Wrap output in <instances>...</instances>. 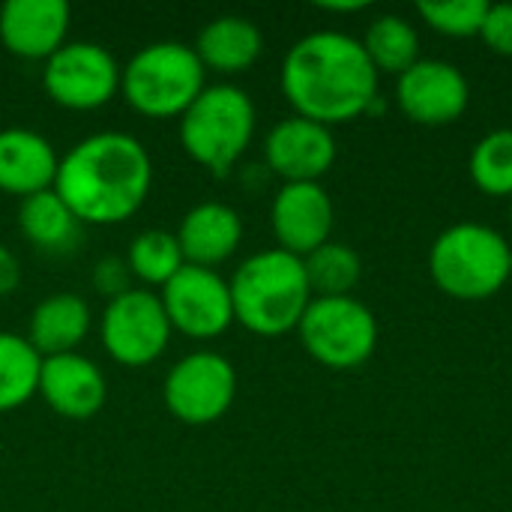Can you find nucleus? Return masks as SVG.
Returning <instances> with one entry per match:
<instances>
[{
    "label": "nucleus",
    "mask_w": 512,
    "mask_h": 512,
    "mask_svg": "<svg viewBox=\"0 0 512 512\" xmlns=\"http://www.w3.org/2000/svg\"><path fill=\"white\" fill-rule=\"evenodd\" d=\"M378 78L363 42L339 30H315L297 39L279 75L294 114L321 126L369 114L378 99Z\"/></svg>",
    "instance_id": "1"
},
{
    "label": "nucleus",
    "mask_w": 512,
    "mask_h": 512,
    "mask_svg": "<svg viewBox=\"0 0 512 512\" xmlns=\"http://www.w3.org/2000/svg\"><path fill=\"white\" fill-rule=\"evenodd\" d=\"M153 186L147 147L117 129L93 132L60 156L54 192L81 225H120L132 219Z\"/></svg>",
    "instance_id": "2"
},
{
    "label": "nucleus",
    "mask_w": 512,
    "mask_h": 512,
    "mask_svg": "<svg viewBox=\"0 0 512 512\" xmlns=\"http://www.w3.org/2000/svg\"><path fill=\"white\" fill-rule=\"evenodd\" d=\"M234 300V321L255 336L276 339L297 330L312 303L303 258L285 249H264L249 255L228 279Z\"/></svg>",
    "instance_id": "3"
},
{
    "label": "nucleus",
    "mask_w": 512,
    "mask_h": 512,
    "mask_svg": "<svg viewBox=\"0 0 512 512\" xmlns=\"http://www.w3.org/2000/svg\"><path fill=\"white\" fill-rule=\"evenodd\" d=\"M255 102L228 81L207 84L198 99L180 114V144L189 159L207 168L213 177H228L255 138Z\"/></svg>",
    "instance_id": "4"
},
{
    "label": "nucleus",
    "mask_w": 512,
    "mask_h": 512,
    "mask_svg": "<svg viewBox=\"0 0 512 512\" xmlns=\"http://www.w3.org/2000/svg\"><path fill=\"white\" fill-rule=\"evenodd\" d=\"M429 273L438 291L453 300H489L510 282L512 249L501 231L480 222H459L435 237Z\"/></svg>",
    "instance_id": "5"
},
{
    "label": "nucleus",
    "mask_w": 512,
    "mask_h": 512,
    "mask_svg": "<svg viewBox=\"0 0 512 512\" xmlns=\"http://www.w3.org/2000/svg\"><path fill=\"white\" fill-rule=\"evenodd\" d=\"M207 87V69L195 48L177 39H162L138 48L120 72V93L141 117H177Z\"/></svg>",
    "instance_id": "6"
},
{
    "label": "nucleus",
    "mask_w": 512,
    "mask_h": 512,
    "mask_svg": "<svg viewBox=\"0 0 512 512\" xmlns=\"http://www.w3.org/2000/svg\"><path fill=\"white\" fill-rule=\"evenodd\" d=\"M306 354L333 372H351L372 360L378 321L366 303L351 297H312L297 324Z\"/></svg>",
    "instance_id": "7"
},
{
    "label": "nucleus",
    "mask_w": 512,
    "mask_h": 512,
    "mask_svg": "<svg viewBox=\"0 0 512 512\" xmlns=\"http://www.w3.org/2000/svg\"><path fill=\"white\" fill-rule=\"evenodd\" d=\"M171 333L174 330L162 300L150 288H129L111 297L99 318V339L105 354L126 369L156 363L165 354Z\"/></svg>",
    "instance_id": "8"
},
{
    "label": "nucleus",
    "mask_w": 512,
    "mask_h": 512,
    "mask_svg": "<svg viewBox=\"0 0 512 512\" xmlns=\"http://www.w3.org/2000/svg\"><path fill=\"white\" fill-rule=\"evenodd\" d=\"M171 417L186 426H210L222 420L237 399V369L225 354L192 351L180 357L162 384Z\"/></svg>",
    "instance_id": "9"
},
{
    "label": "nucleus",
    "mask_w": 512,
    "mask_h": 512,
    "mask_svg": "<svg viewBox=\"0 0 512 512\" xmlns=\"http://www.w3.org/2000/svg\"><path fill=\"white\" fill-rule=\"evenodd\" d=\"M120 72L123 66L105 45L72 39L45 60L42 87L60 108L96 111L120 93Z\"/></svg>",
    "instance_id": "10"
},
{
    "label": "nucleus",
    "mask_w": 512,
    "mask_h": 512,
    "mask_svg": "<svg viewBox=\"0 0 512 512\" xmlns=\"http://www.w3.org/2000/svg\"><path fill=\"white\" fill-rule=\"evenodd\" d=\"M162 309L174 333L210 342L234 324V300L225 276L207 267L186 264L168 285L159 288Z\"/></svg>",
    "instance_id": "11"
},
{
    "label": "nucleus",
    "mask_w": 512,
    "mask_h": 512,
    "mask_svg": "<svg viewBox=\"0 0 512 512\" xmlns=\"http://www.w3.org/2000/svg\"><path fill=\"white\" fill-rule=\"evenodd\" d=\"M471 99L468 78L459 66L447 60H417L408 72L399 75L396 102L411 123L420 126H447L456 123Z\"/></svg>",
    "instance_id": "12"
},
{
    "label": "nucleus",
    "mask_w": 512,
    "mask_h": 512,
    "mask_svg": "<svg viewBox=\"0 0 512 512\" xmlns=\"http://www.w3.org/2000/svg\"><path fill=\"white\" fill-rule=\"evenodd\" d=\"M264 159L282 183H321L336 162V138L330 126L291 114L267 132Z\"/></svg>",
    "instance_id": "13"
},
{
    "label": "nucleus",
    "mask_w": 512,
    "mask_h": 512,
    "mask_svg": "<svg viewBox=\"0 0 512 512\" xmlns=\"http://www.w3.org/2000/svg\"><path fill=\"white\" fill-rule=\"evenodd\" d=\"M333 222H336V210L321 183L279 186L270 207V225L279 240V249L306 258L318 246L330 243Z\"/></svg>",
    "instance_id": "14"
},
{
    "label": "nucleus",
    "mask_w": 512,
    "mask_h": 512,
    "mask_svg": "<svg viewBox=\"0 0 512 512\" xmlns=\"http://www.w3.org/2000/svg\"><path fill=\"white\" fill-rule=\"evenodd\" d=\"M66 0H6L0 6V42L21 60H48L69 39Z\"/></svg>",
    "instance_id": "15"
},
{
    "label": "nucleus",
    "mask_w": 512,
    "mask_h": 512,
    "mask_svg": "<svg viewBox=\"0 0 512 512\" xmlns=\"http://www.w3.org/2000/svg\"><path fill=\"white\" fill-rule=\"evenodd\" d=\"M39 396L66 420H90L102 411L108 384L102 369L84 354H57L42 360Z\"/></svg>",
    "instance_id": "16"
},
{
    "label": "nucleus",
    "mask_w": 512,
    "mask_h": 512,
    "mask_svg": "<svg viewBox=\"0 0 512 512\" xmlns=\"http://www.w3.org/2000/svg\"><path fill=\"white\" fill-rule=\"evenodd\" d=\"M60 156L54 144L24 126L0 129V192L24 201L30 195L54 189Z\"/></svg>",
    "instance_id": "17"
},
{
    "label": "nucleus",
    "mask_w": 512,
    "mask_h": 512,
    "mask_svg": "<svg viewBox=\"0 0 512 512\" xmlns=\"http://www.w3.org/2000/svg\"><path fill=\"white\" fill-rule=\"evenodd\" d=\"M174 234L186 264L216 270L240 249L243 219L225 201H201L192 210H186Z\"/></svg>",
    "instance_id": "18"
},
{
    "label": "nucleus",
    "mask_w": 512,
    "mask_h": 512,
    "mask_svg": "<svg viewBox=\"0 0 512 512\" xmlns=\"http://www.w3.org/2000/svg\"><path fill=\"white\" fill-rule=\"evenodd\" d=\"M90 327H93V312L84 297L51 294L33 306L27 324V342L36 348L42 360L57 354H75L78 345L90 336Z\"/></svg>",
    "instance_id": "19"
},
{
    "label": "nucleus",
    "mask_w": 512,
    "mask_h": 512,
    "mask_svg": "<svg viewBox=\"0 0 512 512\" xmlns=\"http://www.w3.org/2000/svg\"><path fill=\"white\" fill-rule=\"evenodd\" d=\"M192 48L204 69H213L219 75H240L261 57L264 36L258 24L246 15H219L201 27Z\"/></svg>",
    "instance_id": "20"
},
{
    "label": "nucleus",
    "mask_w": 512,
    "mask_h": 512,
    "mask_svg": "<svg viewBox=\"0 0 512 512\" xmlns=\"http://www.w3.org/2000/svg\"><path fill=\"white\" fill-rule=\"evenodd\" d=\"M18 228L39 252H69L78 243L84 225L75 219L66 201L48 189L18 204Z\"/></svg>",
    "instance_id": "21"
},
{
    "label": "nucleus",
    "mask_w": 512,
    "mask_h": 512,
    "mask_svg": "<svg viewBox=\"0 0 512 512\" xmlns=\"http://www.w3.org/2000/svg\"><path fill=\"white\" fill-rule=\"evenodd\" d=\"M42 357L21 333L0 330V414L27 405L39 393Z\"/></svg>",
    "instance_id": "22"
},
{
    "label": "nucleus",
    "mask_w": 512,
    "mask_h": 512,
    "mask_svg": "<svg viewBox=\"0 0 512 512\" xmlns=\"http://www.w3.org/2000/svg\"><path fill=\"white\" fill-rule=\"evenodd\" d=\"M360 42L378 75L381 72L402 75L420 60V36L414 24L402 15H378Z\"/></svg>",
    "instance_id": "23"
},
{
    "label": "nucleus",
    "mask_w": 512,
    "mask_h": 512,
    "mask_svg": "<svg viewBox=\"0 0 512 512\" xmlns=\"http://www.w3.org/2000/svg\"><path fill=\"white\" fill-rule=\"evenodd\" d=\"M126 267H129L132 279H138L147 288L168 285L186 267V258L180 252L177 234H171L165 228H147V231H141L129 243Z\"/></svg>",
    "instance_id": "24"
},
{
    "label": "nucleus",
    "mask_w": 512,
    "mask_h": 512,
    "mask_svg": "<svg viewBox=\"0 0 512 512\" xmlns=\"http://www.w3.org/2000/svg\"><path fill=\"white\" fill-rule=\"evenodd\" d=\"M312 297H351L363 276L360 255L345 243H324L303 258Z\"/></svg>",
    "instance_id": "25"
},
{
    "label": "nucleus",
    "mask_w": 512,
    "mask_h": 512,
    "mask_svg": "<svg viewBox=\"0 0 512 512\" xmlns=\"http://www.w3.org/2000/svg\"><path fill=\"white\" fill-rule=\"evenodd\" d=\"M468 171L483 195L512 198V129H495L483 135L471 150Z\"/></svg>",
    "instance_id": "26"
},
{
    "label": "nucleus",
    "mask_w": 512,
    "mask_h": 512,
    "mask_svg": "<svg viewBox=\"0 0 512 512\" xmlns=\"http://www.w3.org/2000/svg\"><path fill=\"white\" fill-rule=\"evenodd\" d=\"M417 12L435 33L465 39V36H480L489 3L486 0H420Z\"/></svg>",
    "instance_id": "27"
},
{
    "label": "nucleus",
    "mask_w": 512,
    "mask_h": 512,
    "mask_svg": "<svg viewBox=\"0 0 512 512\" xmlns=\"http://www.w3.org/2000/svg\"><path fill=\"white\" fill-rule=\"evenodd\" d=\"M480 39L501 57H512V3H489Z\"/></svg>",
    "instance_id": "28"
},
{
    "label": "nucleus",
    "mask_w": 512,
    "mask_h": 512,
    "mask_svg": "<svg viewBox=\"0 0 512 512\" xmlns=\"http://www.w3.org/2000/svg\"><path fill=\"white\" fill-rule=\"evenodd\" d=\"M129 267H126V261H120V258H105L99 267H96V273H93V282L105 291V294H111V297H117V294H123V291H129L132 285H129Z\"/></svg>",
    "instance_id": "29"
},
{
    "label": "nucleus",
    "mask_w": 512,
    "mask_h": 512,
    "mask_svg": "<svg viewBox=\"0 0 512 512\" xmlns=\"http://www.w3.org/2000/svg\"><path fill=\"white\" fill-rule=\"evenodd\" d=\"M18 285H21V261L9 246L0 243V297L15 294Z\"/></svg>",
    "instance_id": "30"
},
{
    "label": "nucleus",
    "mask_w": 512,
    "mask_h": 512,
    "mask_svg": "<svg viewBox=\"0 0 512 512\" xmlns=\"http://www.w3.org/2000/svg\"><path fill=\"white\" fill-rule=\"evenodd\" d=\"M321 9H327V12H360V9H366V3H321Z\"/></svg>",
    "instance_id": "31"
},
{
    "label": "nucleus",
    "mask_w": 512,
    "mask_h": 512,
    "mask_svg": "<svg viewBox=\"0 0 512 512\" xmlns=\"http://www.w3.org/2000/svg\"><path fill=\"white\" fill-rule=\"evenodd\" d=\"M510 219H512V198H510Z\"/></svg>",
    "instance_id": "32"
}]
</instances>
